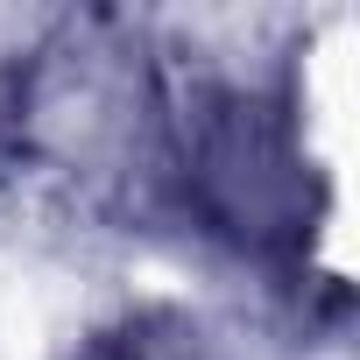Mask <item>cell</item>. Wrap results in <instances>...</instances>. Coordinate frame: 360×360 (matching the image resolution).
Wrapping results in <instances>:
<instances>
[{
    "mask_svg": "<svg viewBox=\"0 0 360 360\" xmlns=\"http://www.w3.org/2000/svg\"><path fill=\"white\" fill-rule=\"evenodd\" d=\"M191 184L212 205V219H226L255 240H276L297 219V162H290L283 134L269 127V113L248 99H219L198 113Z\"/></svg>",
    "mask_w": 360,
    "mask_h": 360,
    "instance_id": "obj_1",
    "label": "cell"
},
{
    "mask_svg": "<svg viewBox=\"0 0 360 360\" xmlns=\"http://www.w3.org/2000/svg\"><path fill=\"white\" fill-rule=\"evenodd\" d=\"M78 360H191V339L176 318H127L120 332L92 339Z\"/></svg>",
    "mask_w": 360,
    "mask_h": 360,
    "instance_id": "obj_2",
    "label": "cell"
}]
</instances>
